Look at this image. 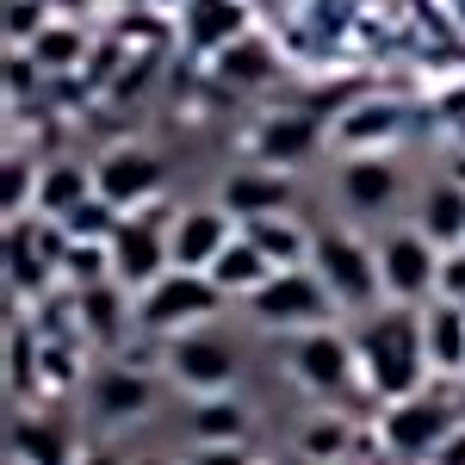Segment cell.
<instances>
[{
    "instance_id": "1",
    "label": "cell",
    "mask_w": 465,
    "mask_h": 465,
    "mask_svg": "<svg viewBox=\"0 0 465 465\" xmlns=\"http://www.w3.org/2000/svg\"><path fill=\"white\" fill-rule=\"evenodd\" d=\"M354 360L366 391L403 403V397H422V372H429V348H422V317L410 311H379V317L360 322L354 335Z\"/></svg>"
},
{
    "instance_id": "2",
    "label": "cell",
    "mask_w": 465,
    "mask_h": 465,
    "mask_svg": "<svg viewBox=\"0 0 465 465\" xmlns=\"http://www.w3.org/2000/svg\"><path fill=\"white\" fill-rule=\"evenodd\" d=\"M217 311H223V292H217L212 273L168 267L149 292H137V311H131V317L143 322L149 335H193V329L212 322Z\"/></svg>"
},
{
    "instance_id": "3",
    "label": "cell",
    "mask_w": 465,
    "mask_h": 465,
    "mask_svg": "<svg viewBox=\"0 0 465 465\" xmlns=\"http://www.w3.org/2000/svg\"><path fill=\"white\" fill-rule=\"evenodd\" d=\"M311 273L329 286V298H335L341 311H372V304L385 298L379 254L366 249L360 236H348V230H317V242H311Z\"/></svg>"
},
{
    "instance_id": "4",
    "label": "cell",
    "mask_w": 465,
    "mask_h": 465,
    "mask_svg": "<svg viewBox=\"0 0 465 465\" xmlns=\"http://www.w3.org/2000/svg\"><path fill=\"white\" fill-rule=\"evenodd\" d=\"M329 311H335V298H329V286H322L311 267H286V273H273L249 298V317L261 329H298V335L329 329Z\"/></svg>"
},
{
    "instance_id": "5",
    "label": "cell",
    "mask_w": 465,
    "mask_h": 465,
    "mask_svg": "<svg viewBox=\"0 0 465 465\" xmlns=\"http://www.w3.org/2000/svg\"><path fill=\"white\" fill-rule=\"evenodd\" d=\"M168 230H174V217L162 212V205L131 212L124 223H118V236H112V280H118L124 292H149L168 267H174Z\"/></svg>"
},
{
    "instance_id": "6",
    "label": "cell",
    "mask_w": 465,
    "mask_h": 465,
    "mask_svg": "<svg viewBox=\"0 0 465 465\" xmlns=\"http://www.w3.org/2000/svg\"><path fill=\"white\" fill-rule=\"evenodd\" d=\"M168 372L193 397H230L236 372H242V354L223 335H212V329H193V335H174L168 341Z\"/></svg>"
},
{
    "instance_id": "7",
    "label": "cell",
    "mask_w": 465,
    "mask_h": 465,
    "mask_svg": "<svg viewBox=\"0 0 465 465\" xmlns=\"http://www.w3.org/2000/svg\"><path fill=\"white\" fill-rule=\"evenodd\" d=\"M94 186H100V199L118 205V212H149V205H162V162L149 155V149L124 143V149H106L100 162H94Z\"/></svg>"
},
{
    "instance_id": "8",
    "label": "cell",
    "mask_w": 465,
    "mask_h": 465,
    "mask_svg": "<svg viewBox=\"0 0 465 465\" xmlns=\"http://www.w3.org/2000/svg\"><path fill=\"white\" fill-rule=\"evenodd\" d=\"M453 429H460V410L440 397H403L385 410V447L397 460H434Z\"/></svg>"
},
{
    "instance_id": "9",
    "label": "cell",
    "mask_w": 465,
    "mask_h": 465,
    "mask_svg": "<svg viewBox=\"0 0 465 465\" xmlns=\"http://www.w3.org/2000/svg\"><path fill=\"white\" fill-rule=\"evenodd\" d=\"M379 273H385V298L397 304H422L429 292H440V249L422 230H397L379 249Z\"/></svg>"
},
{
    "instance_id": "10",
    "label": "cell",
    "mask_w": 465,
    "mask_h": 465,
    "mask_svg": "<svg viewBox=\"0 0 465 465\" xmlns=\"http://www.w3.org/2000/svg\"><path fill=\"white\" fill-rule=\"evenodd\" d=\"M236 236H242V223L223 212V205H186V212H174L168 254H174V267H186V273H212V261Z\"/></svg>"
},
{
    "instance_id": "11",
    "label": "cell",
    "mask_w": 465,
    "mask_h": 465,
    "mask_svg": "<svg viewBox=\"0 0 465 465\" xmlns=\"http://www.w3.org/2000/svg\"><path fill=\"white\" fill-rule=\"evenodd\" d=\"M292 366H298V379H304L311 391H322V397L348 391V385H354V372H360L354 341H341L335 329H311V335H298Z\"/></svg>"
},
{
    "instance_id": "12",
    "label": "cell",
    "mask_w": 465,
    "mask_h": 465,
    "mask_svg": "<svg viewBox=\"0 0 465 465\" xmlns=\"http://www.w3.org/2000/svg\"><path fill=\"white\" fill-rule=\"evenodd\" d=\"M149 403H155V385L137 366H106L94 379V416L100 422H137V416H149Z\"/></svg>"
},
{
    "instance_id": "13",
    "label": "cell",
    "mask_w": 465,
    "mask_h": 465,
    "mask_svg": "<svg viewBox=\"0 0 465 465\" xmlns=\"http://www.w3.org/2000/svg\"><path fill=\"white\" fill-rule=\"evenodd\" d=\"M422 348H429V372L440 379H465V311L460 304H429L422 311Z\"/></svg>"
},
{
    "instance_id": "14",
    "label": "cell",
    "mask_w": 465,
    "mask_h": 465,
    "mask_svg": "<svg viewBox=\"0 0 465 465\" xmlns=\"http://www.w3.org/2000/svg\"><path fill=\"white\" fill-rule=\"evenodd\" d=\"M6 447H13V465H74V440L63 422H44V416H13L6 429Z\"/></svg>"
},
{
    "instance_id": "15",
    "label": "cell",
    "mask_w": 465,
    "mask_h": 465,
    "mask_svg": "<svg viewBox=\"0 0 465 465\" xmlns=\"http://www.w3.org/2000/svg\"><path fill=\"white\" fill-rule=\"evenodd\" d=\"M223 212L236 217V223H249V217H273L286 212V174H273V168H242V174L223 180V199H217Z\"/></svg>"
},
{
    "instance_id": "16",
    "label": "cell",
    "mask_w": 465,
    "mask_h": 465,
    "mask_svg": "<svg viewBox=\"0 0 465 465\" xmlns=\"http://www.w3.org/2000/svg\"><path fill=\"white\" fill-rule=\"evenodd\" d=\"M100 186H94V168H81V162H50V168H37V217H50V223H63L74 205H87Z\"/></svg>"
},
{
    "instance_id": "17",
    "label": "cell",
    "mask_w": 465,
    "mask_h": 465,
    "mask_svg": "<svg viewBox=\"0 0 465 465\" xmlns=\"http://www.w3.org/2000/svg\"><path fill=\"white\" fill-rule=\"evenodd\" d=\"M273 273H280V267L254 249L249 236H236V242H230V249L212 261V280H217V292H223V298H254V292L267 286Z\"/></svg>"
},
{
    "instance_id": "18",
    "label": "cell",
    "mask_w": 465,
    "mask_h": 465,
    "mask_svg": "<svg viewBox=\"0 0 465 465\" xmlns=\"http://www.w3.org/2000/svg\"><path fill=\"white\" fill-rule=\"evenodd\" d=\"M242 236H249V242L267 254V261H273L280 273H286V267H304V261H311V242H317V236H311V230H298L286 212H273V217H249V223H242Z\"/></svg>"
},
{
    "instance_id": "19",
    "label": "cell",
    "mask_w": 465,
    "mask_h": 465,
    "mask_svg": "<svg viewBox=\"0 0 465 465\" xmlns=\"http://www.w3.org/2000/svg\"><path fill=\"white\" fill-rule=\"evenodd\" d=\"M341 199H348L354 212H385L397 199V168L385 155H354V162L341 168Z\"/></svg>"
},
{
    "instance_id": "20",
    "label": "cell",
    "mask_w": 465,
    "mask_h": 465,
    "mask_svg": "<svg viewBox=\"0 0 465 465\" xmlns=\"http://www.w3.org/2000/svg\"><path fill=\"white\" fill-rule=\"evenodd\" d=\"M236 37H249L242 32V6L236 0H193L186 6V44L193 50H230Z\"/></svg>"
},
{
    "instance_id": "21",
    "label": "cell",
    "mask_w": 465,
    "mask_h": 465,
    "mask_svg": "<svg viewBox=\"0 0 465 465\" xmlns=\"http://www.w3.org/2000/svg\"><path fill=\"white\" fill-rule=\"evenodd\" d=\"M422 236H429L434 249H465V193L453 186V180H440L429 199H422V223H416Z\"/></svg>"
},
{
    "instance_id": "22",
    "label": "cell",
    "mask_w": 465,
    "mask_h": 465,
    "mask_svg": "<svg viewBox=\"0 0 465 465\" xmlns=\"http://www.w3.org/2000/svg\"><path fill=\"white\" fill-rule=\"evenodd\" d=\"M193 440L199 447H242L249 440V410L236 397H199L193 410Z\"/></svg>"
},
{
    "instance_id": "23",
    "label": "cell",
    "mask_w": 465,
    "mask_h": 465,
    "mask_svg": "<svg viewBox=\"0 0 465 465\" xmlns=\"http://www.w3.org/2000/svg\"><path fill=\"white\" fill-rule=\"evenodd\" d=\"M74 317H81V329L94 335V341H118L124 335V286L118 280H106V286H87L74 292Z\"/></svg>"
},
{
    "instance_id": "24",
    "label": "cell",
    "mask_w": 465,
    "mask_h": 465,
    "mask_svg": "<svg viewBox=\"0 0 465 465\" xmlns=\"http://www.w3.org/2000/svg\"><path fill=\"white\" fill-rule=\"evenodd\" d=\"M311 149H317V124H311L304 112H280V118L261 124V155H267L273 168H286V162L311 155Z\"/></svg>"
},
{
    "instance_id": "25",
    "label": "cell",
    "mask_w": 465,
    "mask_h": 465,
    "mask_svg": "<svg viewBox=\"0 0 465 465\" xmlns=\"http://www.w3.org/2000/svg\"><path fill=\"white\" fill-rule=\"evenodd\" d=\"M391 131H397V106L391 100H366V106H354L341 124H335V137L354 149V155H372L366 143H385Z\"/></svg>"
},
{
    "instance_id": "26",
    "label": "cell",
    "mask_w": 465,
    "mask_h": 465,
    "mask_svg": "<svg viewBox=\"0 0 465 465\" xmlns=\"http://www.w3.org/2000/svg\"><path fill=\"white\" fill-rule=\"evenodd\" d=\"M63 280H69L74 292H87V286H106L112 280V242H69L63 249V267H56Z\"/></svg>"
},
{
    "instance_id": "27",
    "label": "cell",
    "mask_w": 465,
    "mask_h": 465,
    "mask_svg": "<svg viewBox=\"0 0 465 465\" xmlns=\"http://www.w3.org/2000/svg\"><path fill=\"white\" fill-rule=\"evenodd\" d=\"M81 50H87V37L74 32V25H44V32L32 37V50H25V56H32L37 69L63 74V69H74V63H81Z\"/></svg>"
},
{
    "instance_id": "28",
    "label": "cell",
    "mask_w": 465,
    "mask_h": 465,
    "mask_svg": "<svg viewBox=\"0 0 465 465\" xmlns=\"http://www.w3.org/2000/svg\"><path fill=\"white\" fill-rule=\"evenodd\" d=\"M217 74H223V81H236V87H254V81H267V74H273V56H267L254 37H236L230 50H217Z\"/></svg>"
},
{
    "instance_id": "29",
    "label": "cell",
    "mask_w": 465,
    "mask_h": 465,
    "mask_svg": "<svg viewBox=\"0 0 465 465\" xmlns=\"http://www.w3.org/2000/svg\"><path fill=\"white\" fill-rule=\"evenodd\" d=\"M0 205H6V223H19L25 205L37 212V168H32V162H19V155H13V162L0 168Z\"/></svg>"
},
{
    "instance_id": "30",
    "label": "cell",
    "mask_w": 465,
    "mask_h": 465,
    "mask_svg": "<svg viewBox=\"0 0 465 465\" xmlns=\"http://www.w3.org/2000/svg\"><path fill=\"white\" fill-rule=\"evenodd\" d=\"M298 453L311 465H335L341 453H348V422L341 416H322V422H311V429L298 434Z\"/></svg>"
},
{
    "instance_id": "31",
    "label": "cell",
    "mask_w": 465,
    "mask_h": 465,
    "mask_svg": "<svg viewBox=\"0 0 465 465\" xmlns=\"http://www.w3.org/2000/svg\"><path fill=\"white\" fill-rule=\"evenodd\" d=\"M32 379H37V348H32V335L13 322V329H6V385L25 391Z\"/></svg>"
},
{
    "instance_id": "32",
    "label": "cell",
    "mask_w": 465,
    "mask_h": 465,
    "mask_svg": "<svg viewBox=\"0 0 465 465\" xmlns=\"http://www.w3.org/2000/svg\"><path fill=\"white\" fill-rule=\"evenodd\" d=\"M44 32V19H37V0H6V44H13V50H19V44H25V50H32V37Z\"/></svg>"
},
{
    "instance_id": "33",
    "label": "cell",
    "mask_w": 465,
    "mask_h": 465,
    "mask_svg": "<svg viewBox=\"0 0 465 465\" xmlns=\"http://www.w3.org/2000/svg\"><path fill=\"white\" fill-rule=\"evenodd\" d=\"M440 298L465 311V249H447V254H440Z\"/></svg>"
},
{
    "instance_id": "34",
    "label": "cell",
    "mask_w": 465,
    "mask_h": 465,
    "mask_svg": "<svg viewBox=\"0 0 465 465\" xmlns=\"http://www.w3.org/2000/svg\"><path fill=\"white\" fill-rule=\"evenodd\" d=\"M32 87H37V63H32V56H19V50H13V56H6V94L19 100V94H32Z\"/></svg>"
},
{
    "instance_id": "35",
    "label": "cell",
    "mask_w": 465,
    "mask_h": 465,
    "mask_svg": "<svg viewBox=\"0 0 465 465\" xmlns=\"http://www.w3.org/2000/svg\"><path fill=\"white\" fill-rule=\"evenodd\" d=\"M186 465H254V460H249V447H199Z\"/></svg>"
},
{
    "instance_id": "36",
    "label": "cell",
    "mask_w": 465,
    "mask_h": 465,
    "mask_svg": "<svg viewBox=\"0 0 465 465\" xmlns=\"http://www.w3.org/2000/svg\"><path fill=\"white\" fill-rule=\"evenodd\" d=\"M429 465H465V422L447 434V440H440V453H434Z\"/></svg>"
},
{
    "instance_id": "37",
    "label": "cell",
    "mask_w": 465,
    "mask_h": 465,
    "mask_svg": "<svg viewBox=\"0 0 465 465\" xmlns=\"http://www.w3.org/2000/svg\"><path fill=\"white\" fill-rule=\"evenodd\" d=\"M74 465H131V460H118V453H106V447H94V453H81Z\"/></svg>"
},
{
    "instance_id": "38",
    "label": "cell",
    "mask_w": 465,
    "mask_h": 465,
    "mask_svg": "<svg viewBox=\"0 0 465 465\" xmlns=\"http://www.w3.org/2000/svg\"><path fill=\"white\" fill-rule=\"evenodd\" d=\"M447 180H453V186H460V193H465V149H460V155H453V168H447Z\"/></svg>"
},
{
    "instance_id": "39",
    "label": "cell",
    "mask_w": 465,
    "mask_h": 465,
    "mask_svg": "<svg viewBox=\"0 0 465 465\" xmlns=\"http://www.w3.org/2000/svg\"><path fill=\"white\" fill-rule=\"evenodd\" d=\"M453 410H460V422H465V385H460V403H453Z\"/></svg>"
},
{
    "instance_id": "40",
    "label": "cell",
    "mask_w": 465,
    "mask_h": 465,
    "mask_svg": "<svg viewBox=\"0 0 465 465\" xmlns=\"http://www.w3.org/2000/svg\"><path fill=\"white\" fill-rule=\"evenodd\" d=\"M131 465H168V460H155V453H149V460H131Z\"/></svg>"
},
{
    "instance_id": "41",
    "label": "cell",
    "mask_w": 465,
    "mask_h": 465,
    "mask_svg": "<svg viewBox=\"0 0 465 465\" xmlns=\"http://www.w3.org/2000/svg\"><path fill=\"white\" fill-rule=\"evenodd\" d=\"M460 131H465V118H460Z\"/></svg>"
},
{
    "instance_id": "42",
    "label": "cell",
    "mask_w": 465,
    "mask_h": 465,
    "mask_svg": "<svg viewBox=\"0 0 465 465\" xmlns=\"http://www.w3.org/2000/svg\"><path fill=\"white\" fill-rule=\"evenodd\" d=\"M304 465H311V460H304Z\"/></svg>"
}]
</instances>
